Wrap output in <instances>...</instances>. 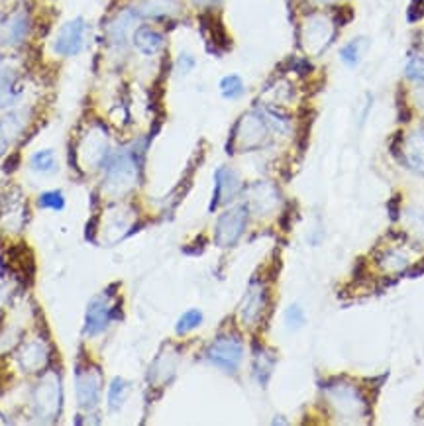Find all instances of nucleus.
I'll list each match as a JSON object with an SVG mask.
<instances>
[{
	"label": "nucleus",
	"mask_w": 424,
	"mask_h": 426,
	"mask_svg": "<svg viewBox=\"0 0 424 426\" xmlns=\"http://www.w3.org/2000/svg\"><path fill=\"white\" fill-rule=\"evenodd\" d=\"M177 10L175 0H146L136 8L138 16L143 18H165Z\"/></svg>",
	"instance_id": "nucleus-21"
},
{
	"label": "nucleus",
	"mask_w": 424,
	"mask_h": 426,
	"mask_svg": "<svg viewBox=\"0 0 424 426\" xmlns=\"http://www.w3.org/2000/svg\"><path fill=\"white\" fill-rule=\"evenodd\" d=\"M364 46H366V41L361 38L352 39L349 44H346L342 51H340V57H342V61L349 67H356L359 63V59H361V53H364Z\"/></svg>",
	"instance_id": "nucleus-26"
},
{
	"label": "nucleus",
	"mask_w": 424,
	"mask_h": 426,
	"mask_svg": "<svg viewBox=\"0 0 424 426\" xmlns=\"http://www.w3.org/2000/svg\"><path fill=\"white\" fill-rule=\"evenodd\" d=\"M203 324V313L197 311V309H191L187 313L183 314L177 322V326H175V332L177 334H187V332L195 330Z\"/></svg>",
	"instance_id": "nucleus-28"
},
{
	"label": "nucleus",
	"mask_w": 424,
	"mask_h": 426,
	"mask_svg": "<svg viewBox=\"0 0 424 426\" xmlns=\"http://www.w3.org/2000/svg\"><path fill=\"white\" fill-rule=\"evenodd\" d=\"M77 401L79 407L85 411H93L101 403V393H103V375L96 368L77 371L75 379Z\"/></svg>",
	"instance_id": "nucleus-9"
},
{
	"label": "nucleus",
	"mask_w": 424,
	"mask_h": 426,
	"mask_svg": "<svg viewBox=\"0 0 424 426\" xmlns=\"http://www.w3.org/2000/svg\"><path fill=\"white\" fill-rule=\"evenodd\" d=\"M138 18H140V16H138L136 8L122 10V12L110 22V26H108V39H110V44H113V46H124Z\"/></svg>",
	"instance_id": "nucleus-16"
},
{
	"label": "nucleus",
	"mask_w": 424,
	"mask_h": 426,
	"mask_svg": "<svg viewBox=\"0 0 424 426\" xmlns=\"http://www.w3.org/2000/svg\"><path fill=\"white\" fill-rule=\"evenodd\" d=\"M114 301L110 293H101L94 297L89 303L85 316V336L86 338H94L98 334L106 330V326L113 322L114 318Z\"/></svg>",
	"instance_id": "nucleus-7"
},
{
	"label": "nucleus",
	"mask_w": 424,
	"mask_h": 426,
	"mask_svg": "<svg viewBox=\"0 0 424 426\" xmlns=\"http://www.w3.org/2000/svg\"><path fill=\"white\" fill-rule=\"evenodd\" d=\"M34 408L41 420H53L61 413V381L57 373H47L34 391Z\"/></svg>",
	"instance_id": "nucleus-4"
},
{
	"label": "nucleus",
	"mask_w": 424,
	"mask_h": 426,
	"mask_svg": "<svg viewBox=\"0 0 424 426\" xmlns=\"http://www.w3.org/2000/svg\"><path fill=\"white\" fill-rule=\"evenodd\" d=\"M79 152L86 167L104 165V161L108 157V136L103 128H91L79 143Z\"/></svg>",
	"instance_id": "nucleus-10"
},
{
	"label": "nucleus",
	"mask_w": 424,
	"mask_h": 426,
	"mask_svg": "<svg viewBox=\"0 0 424 426\" xmlns=\"http://www.w3.org/2000/svg\"><path fill=\"white\" fill-rule=\"evenodd\" d=\"M30 167L38 173H53L57 169V160L53 150H41V152L34 153L30 160Z\"/></svg>",
	"instance_id": "nucleus-23"
},
{
	"label": "nucleus",
	"mask_w": 424,
	"mask_h": 426,
	"mask_svg": "<svg viewBox=\"0 0 424 426\" xmlns=\"http://www.w3.org/2000/svg\"><path fill=\"white\" fill-rule=\"evenodd\" d=\"M274 363L275 360L267 354L265 350L257 351L254 358V375L257 377V381L265 385L267 383V379L271 375V370H274Z\"/></svg>",
	"instance_id": "nucleus-24"
},
{
	"label": "nucleus",
	"mask_w": 424,
	"mask_h": 426,
	"mask_svg": "<svg viewBox=\"0 0 424 426\" xmlns=\"http://www.w3.org/2000/svg\"><path fill=\"white\" fill-rule=\"evenodd\" d=\"M86 30L89 26L85 18H73L65 22L53 39V51L61 57L79 56L85 49Z\"/></svg>",
	"instance_id": "nucleus-5"
},
{
	"label": "nucleus",
	"mask_w": 424,
	"mask_h": 426,
	"mask_svg": "<svg viewBox=\"0 0 424 426\" xmlns=\"http://www.w3.org/2000/svg\"><path fill=\"white\" fill-rule=\"evenodd\" d=\"M39 207L41 209H51V210H63L65 209V199L59 191H47L39 195Z\"/></svg>",
	"instance_id": "nucleus-29"
},
{
	"label": "nucleus",
	"mask_w": 424,
	"mask_h": 426,
	"mask_svg": "<svg viewBox=\"0 0 424 426\" xmlns=\"http://www.w3.org/2000/svg\"><path fill=\"white\" fill-rule=\"evenodd\" d=\"M47 358V348L44 342L34 340L24 346V350L20 351V366L26 371H38L41 368H46Z\"/></svg>",
	"instance_id": "nucleus-20"
},
{
	"label": "nucleus",
	"mask_w": 424,
	"mask_h": 426,
	"mask_svg": "<svg viewBox=\"0 0 424 426\" xmlns=\"http://www.w3.org/2000/svg\"><path fill=\"white\" fill-rule=\"evenodd\" d=\"M405 75L409 77L413 83H416V85L424 86V56L416 53V56H413L406 61Z\"/></svg>",
	"instance_id": "nucleus-27"
},
{
	"label": "nucleus",
	"mask_w": 424,
	"mask_h": 426,
	"mask_svg": "<svg viewBox=\"0 0 424 426\" xmlns=\"http://www.w3.org/2000/svg\"><path fill=\"white\" fill-rule=\"evenodd\" d=\"M406 264H409V259L401 252H395V250L383 256V267L389 269V271H401V269H405Z\"/></svg>",
	"instance_id": "nucleus-31"
},
{
	"label": "nucleus",
	"mask_w": 424,
	"mask_h": 426,
	"mask_svg": "<svg viewBox=\"0 0 424 426\" xmlns=\"http://www.w3.org/2000/svg\"><path fill=\"white\" fill-rule=\"evenodd\" d=\"M245 86L244 81H242V77L238 75H226L222 81H220V93L224 98L228 101H234V98H240V96L244 95Z\"/></svg>",
	"instance_id": "nucleus-25"
},
{
	"label": "nucleus",
	"mask_w": 424,
	"mask_h": 426,
	"mask_svg": "<svg viewBox=\"0 0 424 426\" xmlns=\"http://www.w3.org/2000/svg\"><path fill=\"white\" fill-rule=\"evenodd\" d=\"M285 322L291 330H297L304 324V311H302L299 304H291L287 311H285Z\"/></svg>",
	"instance_id": "nucleus-30"
},
{
	"label": "nucleus",
	"mask_w": 424,
	"mask_h": 426,
	"mask_svg": "<svg viewBox=\"0 0 424 426\" xmlns=\"http://www.w3.org/2000/svg\"><path fill=\"white\" fill-rule=\"evenodd\" d=\"M405 163L416 173L424 175V130L409 134L403 146Z\"/></svg>",
	"instance_id": "nucleus-18"
},
{
	"label": "nucleus",
	"mask_w": 424,
	"mask_h": 426,
	"mask_svg": "<svg viewBox=\"0 0 424 426\" xmlns=\"http://www.w3.org/2000/svg\"><path fill=\"white\" fill-rule=\"evenodd\" d=\"M128 393H130V383L128 381H124L122 377L113 379V383L108 387V407H110V411H118L122 407Z\"/></svg>",
	"instance_id": "nucleus-22"
},
{
	"label": "nucleus",
	"mask_w": 424,
	"mask_h": 426,
	"mask_svg": "<svg viewBox=\"0 0 424 426\" xmlns=\"http://www.w3.org/2000/svg\"><path fill=\"white\" fill-rule=\"evenodd\" d=\"M26 126V114L12 112L0 122V155L8 150V146L18 138Z\"/></svg>",
	"instance_id": "nucleus-19"
},
{
	"label": "nucleus",
	"mask_w": 424,
	"mask_h": 426,
	"mask_svg": "<svg viewBox=\"0 0 424 426\" xmlns=\"http://www.w3.org/2000/svg\"><path fill=\"white\" fill-rule=\"evenodd\" d=\"M132 41L136 49L140 51L141 56L151 57L155 56V53H160L161 48H163V44H165V39L161 36L158 30L150 28V26H140V28L134 30L132 34Z\"/></svg>",
	"instance_id": "nucleus-17"
},
{
	"label": "nucleus",
	"mask_w": 424,
	"mask_h": 426,
	"mask_svg": "<svg viewBox=\"0 0 424 426\" xmlns=\"http://www.w3.org/2000/svg\"><path fill=\"white\" fill-rule=\"evenodd\" d=\"M208 363L226 373H236L244 360V346L236 336H218L205 354Z\"/></svg>",
	"instance_id": "nucleus-3"
},
{
	"label": "nucleus",
	"mask_w": 424,
	"mask_h": 426,
	"mask_svg": "<svg viewBox=\"0 0 424 426\" xmlns=\"http://www.w3.org/2000/svg\"><path fill=\"white\" fill-rule=\"evenodd\" d=\"M30 14L26 10H14L8 18L4 20L2 28H0V39L6 46H20L24 44V39L30 34Z\"/></svg>",
	"instance_id": "nucleus-12"
},
{
	"label": "nucleus",
	"mask_w": 424,
	"mask_h": 426,
	"mask_svg": "<svg viewBox=\"0 0 424 426\" xmlns=\"http://www.w3.org/2000/svg\"><path fill=\"white\" fill-rule=\"evenodd\" d=\"M245 222H248V207L244 205L222 212V217L218 218L217 228H214V242L220 247L234 246L244 234Z\"/></svg>",
	"instance_id": "nucleus-6"
},
{
	"label": "nucleus",
	"mask_w": 424,
	"mask_h": 426,
	"mask_svg": "<svg viewBox=\"0 0 424 426\" xmlns=\"http://www.w3.org/2000/svg\"><path fill=\"white\" fill-rule=\"evenodd\" d=\"M104 165H106V179H104L106 191L120 195V193L132 189L136 177H138V165H136L132 153H116L113 157H106Z\"/></svg>",
	"instance_id": "nucleus-2"
},
{
	"label": "nucleus",
	"mask_w": 424,
	"mask_h": 426,
	"mask_svg": "<svg viewBox=\"0 0 424 426\" xmlns=\"http://www.w3.org/2000/svg\"><path fill=\"white\" fill-rule=\"evenodd\" d=\"M240 191V177L230 167H220L217 171V185H214V199L210 205V210H214L218 205H226L234 199Z\"/></svg>",
	"instance_id": "nucleus-14"
},
{
	"label": "nucleus",
	"mask_w": 424,
	"mask_h": 426,
	"mask_svg": "<svg viewBox=\"0 0 424 426\" xmlns=\"http://www.w3.org/2000/svg\"><path fill=\"white\" fill-rule=\"evenodd\" d=\"M334 38V30L328 20L322 16H312L311 20L304 22L302 28V41L309 51L312 53H322L324 49L328 48V44Z\"/></svg>",
	"instance_id": "nucleus-11"
},
{
	"label": "nucleus",
	"mask_w": 424,
	"mask_h": 426,
	"mask_svg": "<svg viewBox=\"0 0 424 426\" xmlns=\"http://www.w3.org/2000/svg\"><path fill=\"white\" fill-rule=\"evenodd\" d=\"M193 4H197V6H203V8H208V6H214L218 4L220 0H191Z\"/></svg>",
	"instance_id": "nucleus-33"
},
{
	"label": "nucleus",
	"mask_w": 424,
	"mask_h": 426,
	"mask_svg": "<svg viewBox=\"0 0 424 426\" xmlns=\"http://www.w3.org/2000/svg\"><path fill=\"white\" fill-rule=\"evenodd\" d=\"M269 126L265 122L264 114L248 112L236 124V142L242 150H254L259 148L267 140Z\"/></svg>",
	"instance_id": "nucleus-8"
},
{
	"label": "nucleus",
	"mask_w": 424,
	"mask_h": 426,
	"mask_svg": "<svg viewBox=\"0 0 424 426\" xmlns=\"http://www.w3.org/2000/svg\"><path fill=\"white\" fill-rule=\"evenodd\" d=\"M195 65H197V61H195V57L191 56V53H181L179 59H177V71H179L181 75L191 73L195 69Z\"/></svg>",
	"instance_id": "nucleus-32"
},
{
	"label": "nucleus",
	"mask_w": 424,
	"mask_h": 426,
	"mask_svg": "<svg viewBox=\"0 0 424 426\" xmlns=\"http://www.w3.org/2000/svg\"><path fill=\"white\" fill-rule=\"evenodd\" d=\"M265 304H267V291H265L264 285L254 281L250 285L244 301H242V306H240V314H242L244 324H248V326L257 324V321L262 318V314L265 311Z\"/></svg>",
	"instance_id": "nucleus-13"
},
{
	"label": "nucleus",
	"mask_w": 424,
	"mask_h": 426,
	"mask_svg": "<svg viewBox=\"0 0 424 426\" xmlns=\"http://www.w3.org/2000/svg\"><path fill=\"white\" fill-rule=\"evenodd\" d=\"M326 395H328L330 407L340 418L354 422L366 415V399L354 385H348V383L330 385Z\"/></svg>",
	"instance_id": "nucleus-1"
},
{
	"label": "nucleus",
	"mask_w": 424,
	"mask_h": 426,
	"mask_svg": "<svg viewBox=\"0 0 424 426\" xmlns=\"http://www.w3.org/2000/svg\"><path fill=\"white\" fill-rule=\"evenodd\" d=\"M279 205V193L271 183H257L250 193V207L259 214L271 212Z\"/></svg>",
	"instance_id": "nucleus-15"
},
{
	"label": "nucleus",
	"mask_w": 424,
	"mask_h": 426,
	"mask_svg": "<svg viewBox=\"0 0 424 426\" xmlns=\"http://www.w3.org/2000/svg\"><path fill=\"white\" fill-rule=\"evenodd\" d=\"M316 2H334V0H316Z\"/></svg>",
	"instance_id": "nucleus-34"
}]
</instances>
